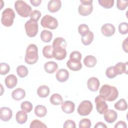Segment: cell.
Wrapping results in <instances>:
<instances>
[{"mask_svg": "<svg viewBox=\"0 0 128 128\" xmlns=\"http://www.w3.org/2000/svg\"><path fill=\"white\" fill-rule=\"evenodd\" d=\"M67 43L64 38L58 37L56 38L52 42L54 58L58 60H62L66 58L67 52L66 48Z\"/></svg>", "mask_w": 128, "mask_h": 128, "instance_id": "6da1fadb", "label": "cell"}, {"mask_svg": "<svg viewBox=\"0 0 128 128\" xmlns=\"http://www.w3.org/2000/svg\"><path fill=\"white\" fill-rule=\"evenodd\" d=\"M99 93L105 100L109 102L114 101L118 96V92L117 88L108 84L103 85L100 88Z\"/></svg>", "mask_w": 128, "mask_h": 128, "instance_id": "7a4b0ae2", "label": "cell"}, {"mask_svg": "<svg viewBox=\"0 0 128 128\" xmlns=\"http://www.w3.org/2000/svg\"><path fill=\"white\" fill-rule=\"evenodd\" d=\"M38 59V48L34 44H30L26 48L24 60L28 64L36 63Z\"/></svg>", "mask_w": 128, "mask_h": 128, "instance_id": "3957f363", "label": "cell"}, {"mask_svg": "<svg viewBox=\"0 0 128 128\" xmlns=\"http://www.w3.org/2000/svg\"><path fill=\"white\" fill-rule=\"evenodd\" d=\"M14 8L17 13L23 18L28 17L32 12L31 6L23 0L16 1Z\"/></svg>", "mask_w": 128, "mask_h": 128, "instance_id": "277c9868", "label": "cell"}, {"mask_svg": "<svg viewBox=\"0 0 128 128\" xmlns=\"http://www.w3.org/2000/svg\"><path fill=\"white\" fill-rule=\"evenodd\" d=\"M15 18V13L14 10L10 8H6L2 14L1 22L5 26L10 27L14 23Z\"/></svg>", "mask_w": 128, "mask_h": 128, "instance_id": "5b68a950", "label": "cell"}, {"mask_svg": "<svg viewBox=\"0 0 128 128\" xmlns=\"http://www.w3.org/2000/svg\"><path fill=\"white\" fill-rule=\"evenodd\" d=\"M81 4L78 6V12L80 15L86 16L90 14L93 10L92 0H80Z\"/></svg>", "mask_w": 128, "mask_h": 128, "instance_id": "8992f818", "label": "cell"}, {"mask_svg": "<svg viewBox=\"0 0 128 128\" xmlns=\"http://www.w3.org/2000/svg\"><path fill=\"white\" fill-rule=\"evenodd\" d=\"M41 26L44 28L55 30L58 26V21L54 17L46 14L42 17L40 21Z\"/></svg>", "mask_w": 128, "mask_h": 128, "instance_id": "52a82bcc", "label": "cell"}, {"mask_svg": "<svg viewBox=\"0 0 128 128\" xmlns=\"http://www.w3.org/2000/svg\"><path fill=\"white\" fill-rule=\"evenodd\" d=\"M24 28L27 36L30 38L34 37L38 32V22L31 20L27 21L24 24Z\"/></svg>", "mask_w": 128, "mask_h": 128, "instance_id": "ba28073f", "label": "cell"}, {"mask_svg": "<svg viewBox=\"0 0 128 128\" xmlns=\"http://www.w3.org/2000/svg\"><path fill=\"white\" fill-rule=\"evenodd\" d=\"M92 110V104L91 102L87 100L82 101L79 104L77 111L82 116H88Z\"/></svg>", "mask_w": 128, "mask_h": 128, "instance_id": "9c48e42d", "label": "cell"}, {"mask_svg": "<svg viewBox=\"0 0 128 128\" xmlns=\"http://www.w3.org/2000/svg\"><path fill=\"white\" fill-rule=\"evenodd\" d=\"M94 102L96 104V109L97 112L102 114L108 110V106L106 102V100L100 96H98L94 100Z\"/></svg>", "mask_w": 128, "mask_h": 128, "instance_id": "30bf717a", "label": "cell"}, {"mask_svg": "<svg viewBox=\"0 0 128 128\" xmlns=\"http://www.w3.org/2000/svg\"><path fill=\"white\" fill-rule=\"evenodd\" d=\"M115 31L114 26L111 24H105L101 28L102 33L104 36L106 37H110L112 36L114 34Z\"/></svg>", "mask_w": 128, "mask_h": 128, "instance_id": "8fae6325", "label": "cell"}, {"mask_svg": "<svg viewBox=\"0 0 128 128\" xmlns=\"http://www.w3.org/2000/svg\"><path fill=\"white\" fill-rule=\"evenodd\" d=\"M104 118L106 122L109 124H112L117 119L118 114L114 110H108L104 113Z\"/></svg>", "mask_w": 128, "mask_h": 128, "instance_id": "7c38bea8", "label": "cell"}, {"mask_svg": "<svg viewBox=\"0 0 128 128\" xmlns=\"http://www.w3.org/2000/svg\"><path fill=\"white\" fill-rule=\"evenodd\" d=\"M12 116V110L8 107H2L0 110V118L3 122L9 121Z\"/></svg>", "mask_w": 128, "mask_h": 128, "instance_id": "4fadbf2b", "label": "cell"}, {"mask_svg": "<svg viewBox=\"0 0 128 128\" xmlns=\"http://www.w3.org/2000/svg\"><path fill=\"white\" fill-rule=\"evenodd\" d=\"M62 6L60 0H50L48 4V10L50 12H56L59 10Z\"/></svg>", "mask_w": 128, "mask_h": 128, "instance_id": "5bb4252c", "label": "cell"}, {"mask_svg": "<svg viewBox=\"0 0 128 128\" xmlns=\"http://www.w3.org/2000/svg\"><path fill=\"white\" fill-rule=\"evenodd\" d=\"M87 86L90 90L96 92L100 86L99 80L96 77H91L87 81Z\"/></svg>", "mask_w": 128, "mask_h": 128, "instance_id": "9a60e30c", "label": "cell"}, {"mask_svg": "<svg viewBox=\"0 0 128 128\" xmlns=\"http://www.w3.org/2000/svg\"><path fill=\"white\" fill-rule=\"evenodd\" d=\"M114 70L116 75L122 74L123 73L128 74V62L125 63L120 62L114 66Z\"/></svg>", "mask_w": 128, "mask_h": 128, "instance_id": "2e32d148", "label": "cell"}, {"mask_svg": "<svg viewBox=\"0 0 128 128\" xmlns=\"http://www.w3.org/2000/svg\"><path fill=\"white\" fill-rule=\"evenodd\" d=\"M56 80L60 82H65L68 80L69 78V72L66 69H60L58 70L56 74Z\"/></svg>", "mask_w": 128, "mask_h": 128, "instance_id": "e0dca14e", "label": "cell"}, {"mask_svg": "<svg viewBox=\"0 0 128 128\" xmlns=\"http://www.w3.org/2000/svg\"><path fill=\"white\" fill-rule=\"evenodd\" d=\"M75 104H74L70 100H66L62 104V110L66 114H72L74 110Z\"/></svg>", "mask_w": 128, "mask_h": 128, "instance_id": "ac0fdd59", "label": "cell"}, {"mask_svg": "<svg viewBox=\"0 0 128 128\" xmlns=\"http://www.w3.org/2000/svg\"><path fill=\"white\" fill-rule=\"evenodd\" d=\"M4 82L6 87L8 88L11 89L16 86L18 82V79L15 75L12 74H9L6 78Z\"/></svg>", "mask_w": 128, "mask_h": 128, "instance_id": "d6986e66", "label": "cell"}, {"mask_svg": "<svg viewBox=\"0 0 128 128\" xmlns=\"http://www.w3.org/2000/svg\"><path fill=\"white\" fill-rule=\"evenodd\" d=\"M26 96L25 90L21 88H18L14 90L12 93V98L16 100H20Z\"/></svg>", "mask_w": 128, "mask_h": 128, "instance_id": "ffe728a7", "label": "cell"}, {"mask_svg": "<svg viewBox=\"0 0 128 128\" xmlns=\"http://www.w3.org/2000/svg\"><path fill=\"white\" fill-rule=\"evenodd\" d=\"M58 68V64L52 61H49L46 62L44 65V70L48 74L54 73Z\"/></svg>", "mask_w": 128, "mask_h": 128, "instance_id": "44dd1931", "label": "cell"}, {"mask_svg": "<svg viewBox=\"0 0 128 128\" xmlns=\"http://www.w3.org/2000/svg\"><path fill=\"white\" fill-rule=\"evenodd\" d=\"M96 62V58L95 56L92 55H88L86 56L84 60V64L88 68H92L94 66Z\"/></svg>", "mask_w": 128, "mask_h": 128, "instance_id": "7402d4cb", "label": "cell"}, {"mask_svg": "<svg viewBox=\"0 0 128 128\" xmlns=\"http://www.w3.org/2000/svg\"><path fill=\"white\" fill-rule=\"evenodd\" d=\"M28 119V115L26 112L20 110L17 112L16 115V120L18 123L20 124H24Z\"/></svg>", "mask_w": 128, "mask_h": 128, "instance_id": "603a6c76", "label": "cell"}, {"mask_svg": "<svg viewBox=\"0 0 128 128\" xmlns=\"http://www.w3.org/2000/svg\"><path fill=\"white\" fill-rule=\"evenodd\" d=\"M50 92V90L49 88L46 86L42 85L39 86L37 90V94L38 96L42 98L47 97Z\"/></svg>", "mask_w": 128, "mask_h": 128, "instance_id": "cb8c5ba5", "label": "cell"}, {"mask_svg": "<svg viewBox=\"0 0 128 128\" xmlns=\"http://www.w3.org/2000/svg\"><path fill=\"white\" fill-rule=\"evenodd\" d=\"M35 114L40 118H42L47 114V109L46 107L42 105H38L35 107L34 108Z\"/></svg>", "mask_w": 128, "mask_h": 128, "instance_id": "d4e9b609", "label": "cell"}, {"mask_svg": "<svg viewBox=\"0 0 128 128\" xmlns=\"http://www.w3.org/2000/svg\"><path fill=\"white\" fill-rule=\"evenodd\" d=\"M82 54L78 51H74L72 52L70 56V59L68 61L73 63H80L81 59H82Z\"/></svg>", "mask_w": 128, "mask_h": 128, "instance_id": "484cf974", "label": "cell"}, {"mask_svg": "<svg viewBox=\"0 0 128 128\" xmlns=\"http://www.w3.org/2000/svg\"><path fill=\"white\" fill-rule=\"evenodd\" d=\"M50 103L55 106L62 104L63 103V98L61 95L58 94H54L50 99Z\"/></svg>", "mask_w": 128, "mask_h": 128, "instance_id": "4316f807", "label": "cell"}, {"mask_svg": "<svg viewBox=\"0 0 128 128\" xmlns=\"http://www.w3.org/2000/svg\"><path fill=\"white\" fill-rule=\"evenodd\" d=\"M94 38V35L92 32L89 30L88 33L84 36H82V42L85 46H88L90 44Z\"/></svg>", "mask_w": 128, "mask_h": 128, "instance_id": "83f0119b", "label": "cell"}, {"mask_svg": "<svg viewBox=\"0 0 128 128\" xmlns=\"http://www.w3.org/2000/svg\"><path fill=\"white\" fill-rule=\"evenodd\" d=\"M40 38L44 42H49L52 38V32L48 30H43L40 33Z\"/></svg>", "mask_w": 128, "mask_h": 128, "instance_id": "f1b7e54d", "label": "cell"}, {"mask_svg": "<svg viewBox=\"0 0 128 128\" xmlns=\"http://www.w3.org/2000/svg\"><path fill=\"white\" fill-rule=\"evenodd\" d=\"M53 47L52 46H46L43 48L42 54L44 57L47 58H54Z\"/></svg>", "mask_w": 128, "mask_h": 128, "instance_id": "f546056e", "label": "cell"}, {"mask_svg": "<svg viewBox=\"0 0 128 128\" xmlns=\"http://www.w3.org/2000/svg\"><path fill=\"white\" fill-rule=\"evenodd\" d=\"M114 108L118 110H126L128 108V104L126 100L124 98L120 99L114 105Z\"/></svg>", "mask_w": 128, "mask_h": 128, "instance_id": "4dcf8cb0", "label": "cell"}, {"mask_svg": "<svg viewBox=\"0 0 128 128\" xmlns=\"http://www.w3.org/2000/svg\"><path fill=\"white\" fill-rule=\"evenodd\" d=\"M16 72L18 76L22 78L26 76L28 74V68L23 65H20L17 67Z\"/></svg>", "mask_w": 128, "mask_h": 128, "instance_id": "1f68e13d", "label": "cell"}, {"mask_svg": "<svg viewBox=\"0 0 128 128\" xmlns=\"http://www.w3.org/2000/svg\"><path fill=\"white\" fill-rule=\"evenodd\" d=\"M20 108L26 112H30L32 110V104L28 101H24L21 104Z\"/></svg>", "mask_w": 128, "mask_h": 128, "instance_id": "d6a6232c", "label": "cell"}, {"mask_svg": "<svg viewBox=\"0 0 128 128\" xmlns=\"http://www.w3.org/2000/svg\"><path fill=\"white\" fill-rule=\"evenodd\" d=\"M66 66L68 68L73 71H78L82 68V64L81 62L78 64H76L71 62L68 60L66 62Z\"/></svg>", "mask_w": 128, "mask_h": 128, "instance_id": "836d02e7", "label": "cell"}, {"mask_svg": "<svg viewBox=\"0 0 128 128\" xmlns=\"http://www.w3.org/2000/svg\"><path fill=\"white\" fill-rule=\"evenodd\" d=\"M99 4L105 8H110L114 6V0H98Z\"/></svg>", "mask_w": 128, "mask_h": 128, "instance_id": "e575fe53", "label": "cell"}, {"mask_svg": "<svg viewBox=\"0 0 128 128\" xmlns=\"http://www.w3.org/2000/svg\"><path fill=\"white\" fill-rule=\"evenodd\" d=\"M30 127V128H46L47 126L41 121L38 120H34L31 122Z\"/></svg>", "mask_w": 128, "mask_h": 128, "instance_id": "d590c367", "label": "cell"}, {"mask_svg": "<svg viewBox=\"0 0 128 128\" xmlns=\"http://www.w3.org/2000/svg\"><path fill=\"white\" fill-rule=\"evenodd\" d=\"M41 12L38 10H34L32 11L30 15V20L38 22L41 16Z\"/></svg>", "mask_w": 128, "mask_h": 128, "instance_id": "8d00e7d4", "label": "cell"}, {"mask_svg": "<svg viewBox=\"0 0 128 128\" xmlns=\"http://www.w3.org/2000/svg\"><path fill=\"white\" fill-rule=\"evenodd\" d=\"M89 30L88 26L86 24H81L78 27V33L82 36L86 34Z\"/></svg>", "mask_w": 128, "mask_h": 128, "instance_id": "74e56055", "label": "cell"}, {"mask_svg": "<svg viewBox=\"0 0 128 128\" xmlns=\"http://www.w3.org/2000/svg\"><path fill=\"white\" fill-rule=\"evenodd\" d=\"M10 70V66L5 62H1L0 64V74L5 75L7 74Z\"/></svg>", "mask_w": 128, "mask_h": 128, "instance_id": "f35d334b", "label": "cell"}, {"mask_svg": "<svg viewBox=\"0 0 128 128\" xmlns=\"http://www.w3.org/2000/svg\"><path fill=\"white\" fill-rule=\"evenodd\" d=\"M118 31L122 34H126L128 32V24L127 22H122L118 25Z\"/></svg>", "mask_w": 128, "mask_h": 128, "instance_id": "ab89813d", "label": "cell"}, {"mask_svg": "<svg viewBox=\"0 0 128 128\" xmlns=\"http://www.w3.org/2000/svg\"><path fill=\"white\" fill-rule=\"evenodd\" d=\"M78 126L80 128H90L91 126V122L88 118H82L80 121Z\"/></svg>", "mask_w": 128, "mask_h": 128, "instance_id": "60d3db41", "label": "cell"}, {"mask_svg": "<svg viewBox=\"0 0 128 128\" xmlns=\"http://www.w3.org/2000/svg\"><path fill=\"white\" fill-rule=\"evenodd\" d=\"M128 0H118L116 1V7L121 10H124L128 6Z\"/></svg>", "mask_w": 128, "mask_h": 128, "instance_id": "b9f144b4", "label": "cell"}, {"mask_svg": "<svg viewBox=\"0 0 128 128\" xmlns=\"http://www.w3.org/2000/svg\"><path fill=\"white\" fill-rule=\"evenodd\" d=\"M106 76L109 78H114L117 76L114 72V66H110L106 70Z\"/></svg>", "mask_w": 128, "mask_h": 128, "instance_id": "7bdbcfd3", "label": "cell"}, {"mask_svg": "<svg viewBox=\"0 0 128 128\" xmlns=\"http://www.w3.org/2000/svg\"><path fill=\"white\" fill-rule=\"evenodd\" d=\"M63 127L64 128H76V125L74 121L70 120H68L64 122Z\"/></svg>", "mask_w": 128, "mask_h": 128, "instance_id": "ee69618b", "label": "cell"}, {"mask_svg": "<svg viewBox=\"0 0 128 128\" xmlns=\"http://www.w3.org/2000/svg\"><path fill=\"white\" fill-rule=\"evenodd\" d=\"M114 128H126L127 126L126 123L122 120L118 122L114 126Z\"/></svg>", "mask_w": 128, "mask_h": 128, "instance_id": "f6af8a7d", "label": "cell"}, {"mask_svg": "<svg viewBox=\"0 0 128 128\" xmlns=\"http://www.w3.org/2000/svg\"><path fill=\"white\" fill-rule=\"evenodd\" d=\"M122 47L123 50L126 52L128 53V38H126L122 42Z\"/></svg>", "mask_w": 128, "mask_h": 128, "instance_id": "bcb514c9", "label": "cell"}, {"mask_svg": "<svg viewBox=\"0 0 128 128\" xmlns=\"http://www.w3.org/2000/svg\"><path fill=\"white\" fill-rule=\"evenodd\" d=\"M94 128H106L107 126L104 123H103L102 122H97Z\"/></svg>", "mask_w": 128, "mask_h": 128, "instance_id": "7dc6e473", "label": "cell"}, {"mask_svg": "<svg viewBox=\"0 0 128 128\" xmlns=\"http://www.w3.org/2000/svg\"><path fill=\"white\" fill-rule=\"evenodd\" d=\"M30 2L34 6H38L42 2L41 0H30Z\"/></svg>", "mask_w": 128, "mask_h": 128, "instance_id": "c3c4849f", "label": "cell"}]
</instances>
